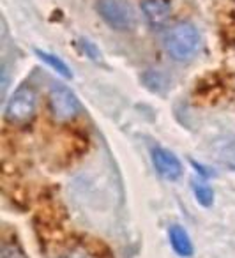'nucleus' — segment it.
Instances as JSON below:
<instances>
[{
    "mask_svg": "<svg viewBox=\"0 0 235 258\" xmlns=\"http://www.w3.org/2000/svg\"><path fill=\"white\" fill-rule=\"evenodd\" d=\"M164 48L175 60H191L198 53L200 32L191 23H175L164 34Z\"/></svg>",
    "mask_w": 235,
    "mask_h": 258,
    "instance_id": "f257e3e1",
    "label": "nucleus"
},
{
    "mask_svg": "<svg viewBox=\"0 0 235 258\" xmlns=\"http://www.w3.org/2000/svg\"><path fill=\"white\" fill-rule=\"evenodd\" d=\"M37 108V96L30 87H22L11 96L6 106V120L11 124H27L32 120Z\"/></svg>",
    "mask_w": 235,
    "mask_h": 258,
    "instance_id": "f03ea898",
    "label": "nucleus"
},
{
    "mask_svg": "<svg viewBox=\"0 0 235 258\" xmlns=\"http://www.w3.org/2000/svg\"><path fill=\"white\" fill-rule=\"evenodd\" d=\"M97 11L101 18L115 30H131L136 25V15L126 0H99Z\"/></svg>",
    "mask_w": 235,
    "mask_h": 258,
    "instance_id": "7ed1b4c3",
    "label": "nucleus"
},
{
    "mask_svg": "<svg viewBox=\"0 0 235 258\" xmlns=\"http://www.w3.org/2000/svg\"><path fill=\"white\" fill-rule=\"evenodd\" d=\"M48 103H50V110L53 113V117L61 122L73 120L82 110L75 92L69 90L68 87L61 85V83L51 85L50 94H48Z\"/></svg>",
    "mask_w": 235,
    "mask_h": 258,
    "instance_id": "20e7f679",
    "label": "nucleus"
},
{
    "mask_svg": "<svg viewBox=\"0 0 235 258\" xmlns=\"http://www.w3.org/2000/svg\"><path fill=\"white\" fill-rule=\"evenodd\" d=\"M152 163L157 172H159V175L168 180L179 179L182 173V165H181V161H179V158L173 152L166 151V149H161V147L154 149Z\"/></svg>",
    "mask_w": 235,
    "mask_h": 258,
    "instance_id": "39448f33",
    "label": "nucleus"
},
{
    "mask_svg": "<svg viewBox=\"0 0 235 258\" xmlns=\"http://www.w3.org/2000/svg\"><path fill=\"white\" fill-rule=\"evenodd\" d=\"M142 13L152 27H161L170 18V6L164 0H143Z\"/></svg>",
    "mask_w": 235,
    "mask_h": 258,
    "instance_id": "423d86ee",
    "label": "nucleus"
},
{
    "mask_svg": "<svg viewBox=\"0 0 235 258\" xmlns=\"http://www.w3.org/2000/svg\"><path fill=\"white\" fill-rule=\"evenodd\" d=\"M168 235H170V244L173 247V251L179 256H191L193 254V242L189 239L188 232H186L182 226H171L168 230Z\"/></svg>",
    "mask_w": 235,
    "mask_h": 258,
    "instance_id": "0eeeda50",
    "label": "nucleus"
},
{
    "mask_svg": "<svg viewBox=\"0 0 235 258\" xmlns=\"http://www.w3.org/2000/svg\"><path fill=\"white\" fill-rule=\"evenodd\" d=\"M39 57L43 58L44 62H46L48 66H51V68L55 69V71L58 73V75L66 76V78H71V71L68 69V66L64 64V62L61 60V58L53 57V55L46 53V51H39Z\"/></svg>",
    "mask_w": 235,
    "mask_h": 258,
    "instance_id": "6e6552de",
    "label": "nucleus"
},
{
    "mask_svg": "<svg viewBox=\"0 0 235 258\" xmlns=\"http://www.w3.org/2000/svg\"><path fill=\"white\" fill-rule=\"evenodd\" d=\"M195 198L200 202L202 205H205V207H209L210 204L214 202V191L210 189L209 186H205V184H195Z\"/></svg>",
    "mask_w": 235,
    "mask_h": 258,
    "instance_id": "1a4fd4ad",
    "label": "nucleus"
},
{
    "mask_svg": "<svg viewBox=\"0 0 235 258\" xmlns=\"http://www.w3.org/2000/svg\"><path fill=\"white\" fill-rule=\"evenodd\" d=\"M0 258H27V256L22 251V247L16 246V244H4Z\"/></svg>",
    "mask_w": 235,
    "mask_h": 258,
    "instance_id": "9d476101",
    "label": "nucleus"
},
{
    "mask_svg": "<svg viewBox=\"0 0 235 258\" xmlns=\"http://www.w3.org/2000/svg\"><path fill=\"white\" fill-rule=\"evenodd\" d=\"M57 258H96V256L89 249H83V247H69L68 251L58 254Z\"/></svg>",
    "mask_w": 235,
    "mask_h": 258,
    "instance_id": "9b49d317",
    "label": "nucleus"
}]
</instances>
